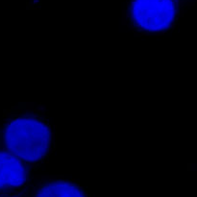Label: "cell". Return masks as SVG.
<instances>
[{"mask_svg":"<svg viewBox=\"0 0 197 197\" xmlns=\"http://www.w3.org/2000/svg\"><path fill=\"white\" fill-rule=\"evenodd\" d=\"M0 148L42 167L56 148V131L42 104L19 103L6 110L0 123Z\"/></svg>","mask_w":197,"mask_h":197,"instance_id":"1","label":"cell"},{"mask_svg":"<svg viewBox=\"0 0 197 197\" xmlns=\"http://www.w3.org/2000/svg\"><path fill=\"white\" fill-rule=\"evenodd\" d=\"M189 4L185 0H128L122 23L134 36L165 35L179 24Z\"/></svg>","mask_w":197,"mask_h":197,"instance_id":"2","label":"cell"},{"mask_svg":"<svg viewBox=\"0 0 197 197\" xmlns=\"http://www.w3.org/2000/svg\"><path fill=\"white\" fill-rule=\"evenodd\" d=\"M41 167L0 148V190L26 185L35 178Z\"/></svg>","mask_w":197,"mask_h":197,"instance_id":"3","label":"cell"},{"mask_svg":"<svg viewBox=\"0 0 197 197\" xmlns=\"http://www.w3.org/2000/svg\"><path fill=\"white\" fill-rule=\"evenodd\" d=\"M32 197H90L86 188L64 177H39Z\"/></svg>","mask_w":197,"mask_h":197,"instance_id":"4","label":"cell"},{"mask_svg":"<svg viewBox=\"0 0 197 197\" xmlns=\"http://www.w3.org/2000/svg\"><path fill=\"white\" fill-rule=\"evenodd\" d=\"M38 178L39 177L36 176L28 184L21 186L0 190V197H32L33 189H34L35 183L38 180Z\"/></svg>","mask_w":197,"mask_h":197,"instance_id":"5","label":"cell"},{"mask_svg":"<svg viewBox=\"0 0 197 197\" xmlns=\"http://www.w3.org/2000/svg\"><path fill=\"white\" fill-rule=\"evenodd\" d=\"M185 1H186V2H189V3H190V2H191V0H185Z\"/></svg>","mask_w":197,"mask_h":197,"instance_id":"6","label":"cell"}]
</instances>
